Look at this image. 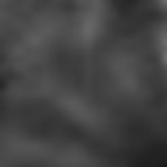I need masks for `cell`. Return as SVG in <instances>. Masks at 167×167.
Returning a JSON list of instances; mask_svg holds the SVG:
<instances>
[{
	"label": "cell",
	"instance_id": "cell-1",
	"mask_svg": "<svg viewBox=\"0 0 167 167\" xmlns=\"http://www.w3.org/2000/svg\"><path fill=\"white\" fill-rule=\"evenodd\" d=\"M19 40H29V38H19ZM34 42H52V40H34ZM54 44H67V42H54ZM69 46H80V44H69Z\"/></svg>",
	"mask_w": 167,
	"mask_h": 167
}]
</instances>
